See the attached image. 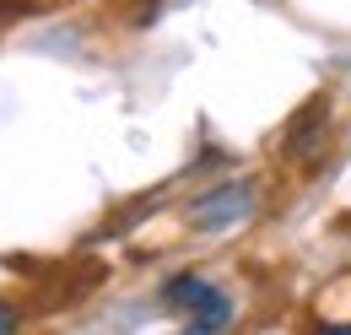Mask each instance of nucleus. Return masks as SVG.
<instances>
[{"label": "nucleus", "instance_id": "3", "mask_svg": "<svg viewBox=\"0 0 351 335\" xmlns=\"http://www.w3.org/2000/svg\"><path fill=\"white\" fill-rule=\"evenodd\" d=\"M0 330H16V319H11V314H5V308H0Z\"/></svg>", "mask_w": 351, "mask_h": 335}, {"label": "nucleus", "instance_id": "1", "mask_svg": "<svg viewBox=\"0 0 351 335\" xmlns=\"http://www.w3.org/2000/svg\"><path fill=\"white\" fill-rule=\"evenodd\" d=\"M168 303H173L178 314H189V325L195 330H221L227 319H232V297L217 292V287H206V281H195V276H178L168 281Z\"/></svg>", "mask_w": 351, "mask_h": 335}, {"label": "nucleus", "instance_id": "2", "mask_svg": "<svg viewBox=\"0 0 351 335\" xmlns=\"http://www.w3.org/2000/svg\"><path fill=\"white\" fill-rule=\"evenodd\" d=\"M249 206H254V189L249 184H227V189H217V195H206V200H195V227H227V222H238V216H249Z\"/></svg>", "mask_w": 351, "mask_h": 335}]
</instances>
